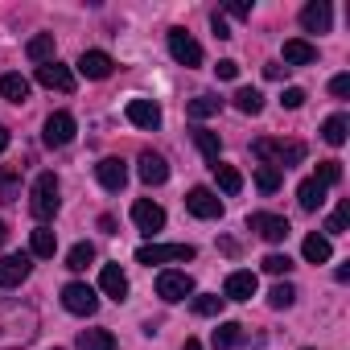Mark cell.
Here are the masks:
<instances>
[{
  "mask_svg": "<svg viewBox=\"0 0 350 350\" xmlns=\"http://www.w3.org/2000/svg\"><path fill=\"white\" fill-rule=\"evenodd\" d=\"M5 239H9V223L0 219V247H5Z\"/></svg>",
  "mask_w": 350,
  "mask_h": 350,
  "instance_id": "f907efd6",
  "label": "cell"
},
{
  "mask_svg": "<svg viewBox=\"0 0 350 350\" xmlns=\"http://www.w3.org/2000/svg\"><path fill=\"white\" fill-rule=\"evenodd\" d=\"M99 288H103L111 301H124V297H128V276H124V268H120V264H103Z\"/></svg>",
  "mask_w": 350,
  "mask_h": 350,
  "instance_id": "ffe728a7",
  "label": "cell"
},
{
  "mask_svg": "<svg viewBox=\"0 0 350 350\" xmlns=\"http://www.w3.org/2000/svg\"><path fill=\"white\" fill-rule=\"evenodd\" d=\"M219 107H223L219 95H198V99L186 103V116H190V120H211V116H219Z\"/></svg>",
  "mask_w": 350,
  "mask_h": 350,
  "instance_id": "f1b7e54d",
  "label": "cell"
},
{
  "mask_svg": "<svg viewBox=\"0 0 350 350\" xmlns=\"http://www.w3.org/2000/svg\"><path fill=\"white\" fill-rule=\"evenodd\" d=\"M29 247H33V256H38V260H50V256L58 252V235H54L50 227H38V231L29 235Z\"/></svg>",
  "mask_w": 350,
  "mask_h": 350,
  "instance_id": "4dcf8cb0",
  "label": "cell"
},
{
  "mask_svg": "<svg viewBox=\"0 0 350 350\" xmlns=\"http://www.w3.org/2000/svg\"><path fill=\"white\" fill-rule=\"evenodd\" d=\"M198 252L190 247V243H144L140 252H136V264H173V260H178V264H190Z\"/></svg>",
  "mask_w": 350,
  "mask_h": 350,
  "instance_id": "277c9868",
  "label": "cell"
},
{
  "mask_svg": "<svg viewBox=\"0 0 350 350\" xmlns=\"http://www.w3.org/2000/svg\"><path fill=\"white\" fill-rule=\"evenodd\" d=\"M62 305H66V313H75V317H91V313L99 309V293H95L91 284H83V280H70V284L62 288Z\"/></svg>",
  "mask_w": 350,
  "mask_h": 350,
  "instance_id": "5b68a950",
  "label": "cell"
},
{
  "mask_svg": "<svg viewBox=\"0 0 350 350\" xmlns=\"http://www.w3.org/2000/svg\"><path fill=\"white\" fill-rule=\"evenodd\" d=\"M227 13L243 21V17H252V5H243V0H231V5H227Z\"/></svg>",
  "mask_w": 350,
  "mask_h": 350,
  "instance_id": "bcb514c9",
  "label": "cell"
},
{
  "mask_svg": "<svg viewBox=\"0 0 350 350\" xmlns=\"http://www.w3.org/2000/svg\"><path fill=\"white\" fill-rule=\"evenodd\" d=\"M29 211H33V219L42 227L58 215V178H54V173H38V182L29 190Z\"/></svg>",
  "mask_w": 350,
  "mask_h": 350,
  "instance_id": "3957f363",
  "label": "cell"
},
{
  "mask_svg": "<svg viewBox=\"0 0 350 350\" xmlns=\"http://www.w3.org/2000/svg\"><path fill=\"white\" fill-rule=\"evenodd\" d=\"M136 173H140L144 186H165V182H169V165H165V157H161V152H148V148L140 152Z\"/></svg>",
  "mask_w": 350,
  "mask_h": 350,
  "instance_id": "5bb4252c",
  "label": "cell"
},
{
  "mask_svg": "<svg viewBox=\"0 0 350 350\" xmlns=\"http://www.w3.org/2000/svg\"><path fill=\"white\" fill-rule=\"evenodd\" d=\"M215 75H219V79H239V62H231V58H223V62L215 66Z\"/></svg>",
  "mask_w": 350,
  "mask_h": 350,
  "instance_id": "ee69618b",
  "label": "cell"
},
{
  "mask_svg": "<svg viewBox=\"0 0 350 350\" xmlns=\"http://www.w3.org/2000/svg\"><path fill=\"white\" fill-rule=\"evenodd\" d=\"M313 182L338 186V182H342V161H317V178H313Z\"/></svg>",
  "mask_w": 350,
  "mask_h": 350,
  "instance_id": "74e56055",
  "label": "cell"
},
{
  "mask_svg": "<svg viewBox=\"0 0 350 350\" xmlns=\"http://www.w3.org/2000/svg\"><path fill=\"white\" fill-rule=\"evenodd\" d=\"M301 252H305L309 264H329V256H334V247H329L325 235H309V239L301 243Z\"/></svg>",
  "mask_w": 350,
  "mask_h": 350,
  "instance_id": "1f68e13d",
  "label": "cell"
},
{
  "mask_svg": "<svg viewBox=\"0 0 350 350\" xmlns=\"http://www.w3.org/2000/svg\"><path fill=\"white\" fill-rule=\"evenodd\" d=\"M313 62H317V46H309L305 38L284 42V66H313Z\"/></svg>",
  "mask_w": 350,
  "mask_h": 350,
  "instance_id": "44dd1931",
  "label": "cell"
},
{
  "mask_svg": "<svg viewBox=\"0 0 350 350\" xmlns=\"http://www.w3.org/2000/svg\"><path fill=\"white\" fill-rule=\"evenodd\" d=\"M54 33H38L29 46H25V54H29V62H38V66H46V62H54Z\"/></svg>",
  "mask_w": 350,
  "mask_h": 350,
  "instance_id": "484cf974",
  "label": "cell"
},
{
  "mask_svg": "<svg viewBox=\"0 0 350 350\" xmlns=\"http://www.w3.org/2000/svg\"><path fill=\"white\" fill-rule=\"evenodd\" d=\"M297 202H301V211H321V202H325V186L313 182V178H305V182L297 186Z\"/></svg>",
  "mask_w": 350,
  "mask_h": 350,
  "instance_id": "cb8c5ba5",
  "label": "cell"
},
{
  "mask_svg": "<svg viewBox=\"0 0 350 350\" xmlns=\"http://www.w3.org/2000/svg\"><path fill=\"white\" fill-rule=\"evenodd\" d=\"M132 223H136L140 235H157V231L165 227V211H161L157 202H148V198H136V202H132Z\"/></svg>",
  "mask_w": 350,
  "mask_h": 350,
  "instance_id": "7c38bea8",
  "label": "cell"
},
{
  "mask_svg": "<svg viewBox=\"0 0 350 350\" xmlns=\"http://www.w3.org/2000/svg\"><path fill=\"white\" fill-rule=\"evenodd\" d=\"M256 288H260L256 272H231L227 284H223V301H252Z\"/></svg>",
  "mask_w": 350,
  "mask_h": 350,
  "instance_id": "ac0fdd59",
  "label": "cell"
},
{
  "mask_svg": "<svg viewBox=\"0 0 350 350\" xmlns=\"http://www.w3.org/2000/svg\"><path fill=\"white\" fill-rule=\"evenodd\" d=\"M329 95H334V99H346V95H350V75H338V79L329 83Z\"/></svg>",
  "mask_w": 350,
  "mask_h": 350,
  "instance_id": "7bdbcfd3",
  "label": "cell"
},
{
  "mask_svg": "<svg viewBox=\"0 0 350 350\" xmlns=\"http://www.w3.org/2000/svg\"><path fill=\"white\" fill-rule=\"evenodd\" d=\"M346 132H350V120H346L342 111H338V116H329V120L321 124V140H325V144H334V148H338V144H346Z\"/></svg>",
  "mask_w": 350,
  "mask_h": 350,
  "instance_id": "f546056e",
  "label": "cell"
},
{
  "mask_svg": "<svg viewBox=\"0 0 350 350\" xmlns=\"http://www.w3.org/2000/svg\"><path fill=\"white\" fill-rule=\"evenodd\" d=\"M186 211H190L194 219H219V215H223V202H219V194H215V190L194 186V190L186 194Z\"/></svg>",
  "mask_w": 350,
  "mask_h": 350,
  "instance_id": "8fae6325",
  "label": "cell"
},
{
  "mask_svg": "<svg viewBox=\"0 0 350 350\" xmlns=\"http://www.w3.org/2000/svg\"><path fill=\"white\" fill-rule=\"evenodd\" d=\"M293 301H297V288H293L288 280H284V284H276V288L268 293V305H272V309H288Z\"/></svg>",
  "mask_w": 350,
  "mask_h": 350,
  "instance_id": "f35d334b",
  "label": "cell"
},
{
  "mask_svg": "<svg viewBox=\"0 0 350 350\" xmlns=\"http://www.w3.org/2000/svg\"><path fill=\"white\" fill-rule=\"evenodd\" d=\"M247 227H252L260 239H268V243H284V239H288V231H293L284 215H268V211L247 215Z\"/></svg>",
  "mask_w": 350,
  "mask_h": 350,
  "instance_id": "8992f818",
  "label": "cell"
},
{
  "mask_svg": "<svg viewBox=\"0 0 350 350\" xmlns=\"http://www.w3.org/2000/svg\"><path fill=\"white\" fill-rule=\"evenodd\" d=\"M280 103H284L288 111H297V107L305 103V91H301V87H284V95H280Z\"/></svg>",
  "mask_w": 350,
  "mask_h": 350,
  "instance_id": "b9f144b4",
  "label": "cell"
},
{
  "mask_svg": "<svg viewBox=\"0 0 350 350\" xmlns=\"http://www.w3.org/2000/svg\"><path fill=\"white\" fill-rule=\"evenodd\" d=\"M128 120H132L136 128H148V132H152V128H161V107H157L152 99H132V103H128Z\"/></svg>",
  "mask_w": 350,
  "mask_h": 350,
  "instance_id": "d6986e66",
  "label": "cell"
},
{
  "mask_svg": "<svg viewBox=\"0 0 350 350\" xmlns=\"http://www.w3.org/2000/svg\"><path fill=\"white\" fill-rule=\"evenodd\" d=\"M211 342H215V350H235V346L243 342V325H239V321H223V325L211 334Z\"/></svg>",
  "mask_w": 350,
  "mask_h": 350,
  "instance_id": "4316f807",
  "label": "cell"
},
{
  "mask_svg": "<svg viewBox=\"0 0 350 350\" xmlns=\"http://www.w3.org/2000/svg\"><path fill=\"white\" fill-rule=\"evenodd\" d=\"M346 223H350V202H342V206L325 219V231H329V235H342V231H346Z\"/></svg>",
  "mask_w": 350,
  "mask_h": 350,
  "instance_id": "60d3db41",
  "label": "cell"
},
{
  "mask_svg": "<svg viewBox=\"0 0 350 350\" xmlns=\"http://www.w3.org/2000/svg\"><path fill=\"white\" fill-rule=\"evenodd\" d=\"M252 157H260L264 165H272V169H293V165H301L305 161V144L301 140H256L252 144Z\"/></svg>",
  "mask_w": 350,
  "mask_h": 350,
  "instance_id": "7a4b0ae2",
  "label": "cell"
},
{
  "mask_svg": "<svg viewBox=\"0 0 350 350\" xmlns=\"http://www.w3.org/2000/svg\"><path fill=\"white\" fill-rule=\"evenodd\" d=\"M157 297L169 301V305L194 297V276H190V272H161V276H157Z\"/></svg>",
  "mask_w": 350,
  "mask_h": 350,
  "instance_id": "ba28073f",
  "label": "cell"
},
{
  "mask_svg": "<svg viewBox=\"0 0 350 350\" xmlns=\"http://www.w3.org/2000/svg\"><path fill=\"white\" fill-rule=\"evenodd\" d=\"M182 350H202V342H198V338H190V342H186Z\"/></svg>",
  "mask_w": 350,
  "mask_h": 350,
  "instance_id": "816d5d0a",
  "label": "cell"
},
{
  "mask_svg": "<svg viewBox=\"0 0 350 350\" xmlns=\"http://www.w3.org/2000/svg\"><path fill=\"white\" fill-rule=\"evenodd\" d=\"M87 264H95V247H91V243H75V247L66 252V268H70V272H87Z\"/></svg>",
  "mask_w": 350,
  "mask_h": 350,
  "instance_id": "d590c367",
  "label": "cell"
},
{
  "mask_svg": "<svg viewBox=\"0 0 350 350\" xmlns=\"http://www.w3.org/2000/svg\"><path fill=\"white\" fill-rule=\"evenodd\" d=\"M194 144H198V152L215 165V161H223V140H219V132H211V128H194Z\"/></svg>",
  "mask_w": 350,
  "mask_h": 350,
  "instance_id": "603a6c76",
  "label": "cell"
},
{
  "mask_svg": "<svg viewBox=\"0 0 350 350\" xmlns=\"http://www.w3.org/2000/svg\"><path fill=\"white\" fill-rule=\"evenodd\" d=\"M211 29H215V38H219V42H227V38H231V29H227V21H223L219 13L211 17Z\"/></svg>",
  "mask_w": 350,
  "mask_h": 350,
  "instance_id": "f6af8a7d",
  "label": "cell"
},
{
  "mask_svg": "<svg viewBox=\"0 0 350 350\" xmlns=\"http://www.w3.org/2000/svg\"><path fill=\"white\" fill-rule=\"evenodd\" d=\"M280 182H284V173H280V169H272V165H256V186H260V194H276Z\"/></svg>",
  "mask_w": 350,
  "mask_h": 350,
  "instance_id": "e575fe53",
  "label": "cell"
},
{
  "mask_svg": "<svg viewBox=\"0 0 350 350\" xmlns=\"http://www.w3.org/2000/svg\"><path fill=\"white\" fill-rule=\"evenodd\" d=\"M38 83H42L46 91H62V95H70V91H75V70L62 66V62L54 58V62L38 66Z\"/></svg>",
  "mask_w": 350,
  "mask_h": 350,
  "instance_id": "9c48e42d",
  "label": "cell"
},
{
  "mask_svg": "<svg viewBox=\"0 0 350 350\" xmlns=\"http://www.w3.org/2000/svg\"><path fill=\"white\" fill-rule=\"evenodd\" d=\"M223 305H227V301H223L219 293H202V297H194V313H198V317H219Z\"/></svg>",
  "mask_w": 350,
  "mask_h": 350,
  "instance_id": "8d00e7d4",
  "label": "cell"
},
{
  "mask_svg": "<svg viewBox=\"0 0 350 350\" xmlns=\"http://www.w3.org/2000/svg\"><path fill=\"white\" fill-rule=\"evenodd\" d=\"M21 198V169L0 165V202H17Z\"/></svg>",
  "mask_w": 350,
  "mask_h": 350,
  "instance_id": "d4e9b609",
  "label": "cell"
},
{
  "mask_svg": "<svg viewBox=\"0 0 350 350\" xmlns=\"http://www.w3.org/2000/svg\"><path fill=\"white\" fill-rule=\"evenodd\" d=\"M29 272H33V260L25 252L21 256H5V260H0V288H17Z\"/></svg>",
  "mask_w": 350,
  "mask_h": 350,
  "instance_id": "2e32d148",
  "label": "cell"
},
{
  "mask_svg": "<svg viewBox=\"0 0 350 350\" xmlns=\"http://www.w3.org/2000/svg\"><path fill=\"white\" fill-rule=\"evenodd\" d=\"M169 54H173V62H182L186 70L202 66V46H198L186 29H169Z\"/></svg>",
  "mask_w": 350,
  "mask_h": 350,
  "instance_id": "52a82bcc",
  "label": "cell"
},
{
  "mask_svg": "<svg viewBox=\"0 0 350 350\" xmlns=\"http://www.w3.org/2000/svg\"><path fill=\"white\" fill-rule=\"evenodd\" d=\"M111 70H116V62H111V54H103V50H83V58H79V75H87V79H111Z\"/></svg>",
  "mask_w": 350,
  "mask_h": 350,
  "instance_id": "e0dca14e",
  "label": "cell"
},
{
  "mask_svg": "<svg viewBox=\"0 0 350 350\" xmlns=\"http://www.w3.org/2000/svg\"><path fill=\"white\" fill-rule=\"evenodd\" d=\"M95 178H99V186H103V190L120 194V190L128 186V165H124L120 157H103V161L95 165Z\"/></svg>",
  "mask_w": 350,
  "mask_h": 350,
  "instance_id": "4fadbf2b",
  "label": "cell"
},
{
  "mask_svg": "<svg viewBox=\"0 0 350 350\" xmlns=\"http://www.w3.org/2000/svg\"><path fill=\"white\" fill-rule=\"evenodd\" d=\"M284 70H288V66H280V62H268V66H264L268 79H284Z\"/></svg>",
  "mask_w": 350,
  "mask_h": 350,
  "instance_id": "7dc6e473",
  "label": "cell"
},
{
  "mask_svg": "<svg viewBox=\"0 0 350 350\" xmlns=\"http://www.w3.org/2000/svg\"><path fill=\"white\" fill-rule=\"evenodd\" d=\"M99 231H107V235H116V219H111V215H103V219H99Z\"/></svg>",
  "mask_w": 350,
  "mask_h": 350,
  "instance_id": "c3c4849f",
  "label": "cell"
},
{
  "mask_svg": "<svg viewBox=\"0 0 350 350\" xmlns=\"http://www.w3.org/2000/svg\"><path fill=\"white\" fill-rule=\"evenodd\" d=\"M9 144H13V136H9V128H5V124H0V152H5Z\"/></svg>",
  "mask_w": 350,
  "mask_h": 350,
  "instance_id": "681fc988",
  "label": "cell"
},
{
  "mask_svg": "<svg viewBox=\"0 0 350 350\" xmlns=\"http://www.w3.org/2000/svg\"><path fill=\"white\" fill-rule=\"evenodd\" d=\"M38 338V313L17 301H0V350H17Z\"/></svg>",
  "mask_w": 350,
  "mask_h": 350,
  "instance_id": "6da1fadb",
  "label": "cell"
},
{
  "mask_svg": "<svg viewBox=\"0 0 350 350\" xmlns=\"http://www.w3.org/2000/svg\"><path fill=\"white\" fill-rule=\"evenodd\" d=\"M264 272H268V276H288V272H293V260L280 256V252H272V256H264Z\"/></svg>",
  "mask_w": 350,
  "mask_h": 350,
  "instance_id": "ab89813d",
  "label": "cell"
},
{
  "mask_svg": "<svg viewBox=\"0 0 350 350\" xmlns=\"http://www.w3.org/2000/svg\"><path fill=\"white\" fill-rule=\"evenodd\" d=\"M75 116L70 111H54L50 120H46V132H42V140L50 144V148H62V144H70L75 140Z\"/></svg>",
  "mask_w": 350,
  "mask_h": 350,
  "instance_id": "30bf717a",
  "label": "cell"
},
{
  "mask_svg": "<svg viewBox=\"0 0 350 350\" xmlns=\"http://www.w3.org/2000/svg\"><path fill=\"white\" fill-rule=\"evenodd\" d=\"M79 350H116V334L111 329H83Z\"/></svg>",
  "mask_w": 350,
  "mask_h": 350,
  "instance_id": "d6a6232c",
  "label": "cell"
},
{
  "mask_svg": "<svg viewBox=\"0 0 350 350\" xmlns=\"http://www.w3.org/2000/svg\"><path fill=\"white\" fill-rule=\"evenodd\" d=\"M235 107H239L243 116H260V111H264V95H260L256 87H239V91H235Z\"/></svg>",
  "mask_w": 350,
  "mask_h": 350,
  "instance_id": "836d02e7",
  "label": "cell"
},
{
  "mask_svg": "<svg viewBox=\"0 0 350 350\" xmlns=\"http://www.w3.org/2000/svg\"><path fill=\"white\" fill-rule=\"evenodd\" d=\"M211 169H215V182H219V190H223V194H239V190H243V173H239L235 165L215 161Z\"/></svg>",
  "mask_w": 350,
  "mask_h": 350,
  "instance_id": "7402d4cb",
  "label": "cell"
},
{
  "mask_svg": "<svg viewBox=\"0 0 350 350\" xmlns=\"http://www.w3.org/2000/svg\"><path fill=\"white\" fill-rule=\"evenodd\" d=\"M0 95H5L9 103H25L29 99V79H21V75H0Z\"/></svg>",
  "mask_w": 350,
  "mask_h": 350,
  "instance_id": "83f0119b",
  "label": "cell"
},
{
  "mask_svg": "<svg viewBox=\"0 0 350 350\" xmlns=\"http://www.w3.org/2000/svg\"><path fill=\"white\" fill-rule=\"evenodd\" d=\"M301 25H305V33H329L334 9L325 5V0H309V5L301 9Z\"/></svg>",
  "mask_w": 350,
  "mask_h": 350,
  "instance_id": "9a60e30c",
  "label": "cell"
}]
</instances>
